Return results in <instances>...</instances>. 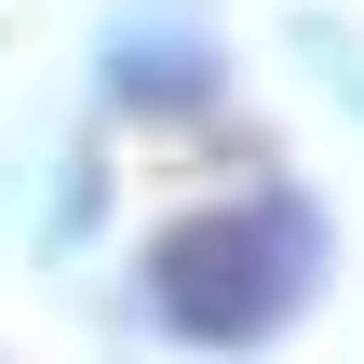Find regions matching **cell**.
Returning a JSON list of instances; mask_svg holds the SVG:
<instances>
[{"label":"cell","mask_w":364,"mask_h":364,"mask_svg":"<svg viewBox=\"0 0 364 364\" xmlns=\"http://www.w3.org/2000/svg\"><path fill=\"white\" fill-rule=\"evenodd\" d=\"M149 284H162V311L189 338H270L297 311V284H311V216L297 203H216V216L162 230Z\"/></svg>","instance_id":"obj_1"}]
</instances>
